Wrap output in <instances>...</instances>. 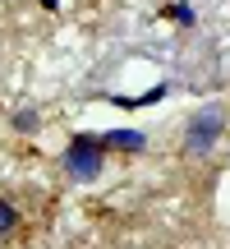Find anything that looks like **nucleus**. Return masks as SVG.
Masks as SVG:
<instances>
[{"instance_id": "20e7f679", "label": "nucleus", "mask_w": 230, "mask_h": 249, "mask_svg": "<svg viewBox=\"0 0 230 249\" xmlns=\"http://www.w3.org/2000/svg\"><path fill=\"white\" fill-rule=\"evenodd\" d=\"M166 18H175L180 28H194L198 14H194V5H166Z\"/></svg>"}, {"instance_id": "f257e3e1", "label": "nucleus", "mask_w": 230, "mask_h": 249, "mask_svg": "<svg viewBox=\"0 0 230 249\" xmlns=\"http://www.w3.org/2000/svg\"><path fill=\"white\" fill-rule=\"evenodd\" d=\"M221 134H226V111L216 107H198L194 116H189V124H184V152L189 157H207V152L221 143Z\"/></svg>"}, {"instance_id": "f03ea898", "label": "nucleus", "mask_w": 230, "mask_h": 249, "mask_svg": "<svg viewBox=\"0 0 230 249\" xmlns=\"http://www.w3.org/2000/svg\"><path fill=\"white\" fill-rule=\"evenodd\" d=\"M101 166H106V148H101V139H92V134H74L69 148H65V171H69V180L88 185V180L101 176Z\"/></svg>"}, {"instance_id": "7ed1b4c3", "label": "nucleus", "mask_w": 230, "mask_h": 249, "mask_svg": "<svg viewBox=\"0 0 230 249\" xmlns=\"http://www.w3.org/2000/svg\"><path fill=\"white\" fill-rule=\"evenodd\" d=\"M101 148H120V152H143V148H148V134H138V129H111L106 139H101Z\"/></svg>"}, {"instance_id": "39448f33", "label": "nucleus", "mask_w": 230, "mask_h": 249, "mask_svg": "<svg viewBox=\"0 0 230 249\" xmlns=\"http://www.w3.org/2000/svg\"><path fill=\"white\" fill-rule=\"evenodd\" d=\"M37 124H42V120H37V111H18V116H14V129L18 134H37Z\"/></svg>"}, {"instance_id": "0eeeda50", "label": "nucleus", "mask_w": 230, "mask_h": 249, "mask_svg": "<svg viewBox=\"0 0 230 249\" xmlns=\"http://www.w3.org/2000/svg\"><path fill=\"white\" fill-rule=\"evenodd\" d=\"M37 5H42V9H60V0H37Z\"/></svg>"}, {"instance_id": "423d86ee", "label": "nucleus", "mask_w": 230, "mask_h": 249, "mask_svg": "<svg viewBox=\"0 0 230 249\" xmlns=\"http://www.w3.org/2000/svg\"><path fill=\"white\" fill-rule=\"evenodd\" d=\"M14 226H18V213H14V208L5 203V198H0V235H9Z\"/></svg>"}]
</instances>
